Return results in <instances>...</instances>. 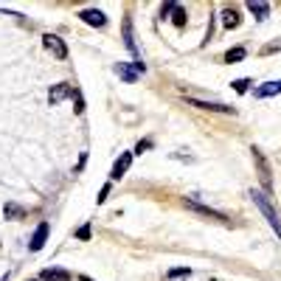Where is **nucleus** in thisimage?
Returning <instances> with one entry per match:
<instances>
[{
  "label": "nucleus",
  "mask_w": 281,
  "mask_h": 281,
  "mask_svg": "<svg viewBox=\"0 0 281 281\" xmlns=\"http://www.w3.org/2000/svg\"><path fill=\"white\" fill-rule=\"evenodd\" d=\"M79 17H82L87 26H96V28H104L107 26V14L98 12V9H82V12H79Z\"/></svg>",
  "instance_id": "obj_6"
},
{
  "label": "nucleus",
  "mask_w": 281,
  "mask_h": 281,
  "mask_svg": "<svg viewBox=\"0 0 281 281\" xmlns=\"http://www.w3.org/2000/svg\"><path fill=\"white\" fill-rule=\"evenodd\" d=\"M180 275H189V267H177V270H169V278H180Z\"/></svg>",
  "instance_id": "obj_20"
},
{
  "label": "nucleus",
  "mask_w": 281,
  "mask_h": 281,
  "mask_svg": "<svg viewBox=\"0 0 281 281\" xmlns=\"http://www.w3.org/2000/svg\"><path fill=\"white\" fill-rule=\"evenodd\" d=\"M247 9H250V14L256 17V20H267V17H270V6H267V3H256V0H250Z\"/></svg>",
  "instance_id": "obj_14"
},
{
  "label": "nucleus",
  "mask_w": 281,
  "mask_h": 281,
  "mask_svg": "<svg viewBox=\"0 0 281 281\" xmlns=\"http://www.w3.org/2000/svg\"><path fill=\"white\" fill-rule=\"evenodd\" d=\"M115 73H118V76L124 79V82H135V79H138V70L129 68L126 62H118V65H115Z\"/></svg>",
  "instance_id": "obj_15"
},
{
  "label": "nucleus",
  "mask_w": 281,
  "mask_h": 281,
  "mask_svg": "<svg viewBox=\"0 0 281 281\" xmlns=\"http://www.w3.org/2000/svg\"><path fill=\"white\" fill-rule=\"evenodd\" d=\"M79 239H90V225H84V228H79V233H76Z\"/></svg>",
  "instance_id": "obj_21"
},
{
  "label": "nucleus",
  "mask_w": 281,
  "mask_h": 281,
  "mask_svg": "<svg viewBox=\"0 0 281 281\" xmlns=\"http://www.w3.org/2000/svg\"><path fill=\"white\" fill-rule=\"evenodd\" d=\"M107 194H110V186H104V189H101V194H98V203H104Z\"/></svg>",
  "instance_id": "obj_24"
},
{
  "label": "nucleus",
  "mask_w": 281,
  "mask_h": 281,
  "mask_svg": "<svg viewBox=\"0 0 281 281\" xmlns=\"http://www.w3.org/2000/svg\"><path fill=\"white\" fill-rule=\"evenodd\" d=\"M149 147H152V140H140V144H138V147H135V152H144V149H149Z\"/></svg>",
  "instance_id": "obj_23"
},
{
  "label": "nucleus",
  "mask_w": 281,
  "mask_h": 281,
  "mask_svg": "<svg viewBox=\"0 0 281 281\" xmlns=\"http://www.w3.org/2000/svg\"><path fill=\"white\" fill-rule=\"evenodd\" d=\"M42 281H73V275L68 270H59V267H48V270H42L40 273Z\"/></svg>",
  "instance_id": "obj_12"
},
{
  "label": "nucleus",
  "mask_w": 281,
  "mask_h": 281,
  "mask_svg": "<svg viewBox=\"0 0 281 281\" xmlns=\"http://www.w3.org/2000/svg\"><path fill=\"white\" fill-rule=\"evenodd\" d=\"M129 163H132V152H121V158L112 163V169H110V177H112V180H121V177L126 175Z\"/></svg>",
  "instance_id": "obj_8"
},
{
  "label": "nucleus",
  "mask_w": 281,
  "mask_h": 281,
  "mask_svg": "<svg viewBox=\"0 0 281 281\" xmlns=\"http://www.w3.org/2000/svg\"><path fill=\"white\" fill-rule=\"evenodd\" d=\"M183 205H186V208H189V211H194V214H200V217L217 219V222H228V217H225L222 211L211 208V205H203V203H197V197H186V200H183Z\"/></svg>",
  "instance_id": "obj_4"
},
{
  "label": "nucleus",
  "mask_w": 281,
  "mask_h": 281,
  "mask_svg": "<svg viewBox=\"0 0 281 281\" xmlns=\"http://www.w3.org/2000/svg\"><path fill=\"white\" fill-rule=\"evenodd\" d=\"M48 231H51V225H48V222H40V225H37L34 236H31V250H42L45 239H48Z\"/></svg>",
  "instance_id": "obj_11"
},
{
  "label": "nucleus",
  "mask_w": 281,
  "mask_h": 281,
  "mask_svg": "<svg viewBox=\"0 0 281 281\" xmlns=\"http://www.w3.org/2000/svg\"><path fill=\"white\" fill-rule=\"evenodd\" d=\"M172 14H175V17H172V20H175V26H186V17H189V14L183 12L180 6H177L175 12H172Z\"/></svg>",
  "instance_id": "obj_19"
},
{
  "label": "nucleus",
  "mask_w": 281,
  "mask_h": 281,
  "mask_svg": "<svg viewBox=\"0 0 281 281\" xmlns=\"http://www.w3.org/2000/svg\"><path fill=\"white\" fill-rule=\"evenodd\" d=\"M79 278H82V281H93V278H87V275H79Z\"/></svg>",
  "instance_id": "obj_25"
},
{
  "label": "nucleus",
  "mask_w": 281,
  "mask_h": 281,
  "mask_svg": "<svg viewBox=\"0 0 281 281\" xmlns=\"http://www.w3.org/2000/svg\"><path fill=\"white\" fill-rule=\"evenodd\" d=\"M124 45H126V51H129V54H132V59H135V70H138V73H144V70H147V65H144V59H140V48H138V42H135V34H132V20H129V17H126L124 20Z\"/></svg>",
  "instance_id": "obj_3"
},
{
  "label": "nucleus",
  "mask_w": 281,
  "mask_h": 281,
  "mask_svg": "<svg viewBox=\"0 0 281 281\" xmlns=\"http://www.w3.org/2000/svg\"><path fill=\"white\" fill-rule=\"evenodd\" d=\"M247 56V51L245 48H233V51H228V54H225V62H242V59H245Z\"/></svg>",
  "instance_id": "obj_17"
},
{
  "label": "nucleus",
  "mask_w": 281,
  "mask_h": 281,
  "mask_svg": "<svg viewBox=\"0 0 281 281\" xmlns=\"http://www.w3.org/2000/svg\"><path fill=\"white\" fill-rule=\"evenodd\" d=\"M278 93H281V79H275V82H264L261 87H256L253 96L256 98H270V96H278Z\"/></svg>",
  "instance_id": "obj_10"
},
{
  "label": "nucleus",
  "mask_w": 281,
  "mask_h": 281,
  "mask_svg": "<svg viewBox=\"0 0 281 281\" xmlns=\"http://www.w3.org/2000/svg\"><path fill=\"white\" fill-rule=\"evenodd\" d=\"M3 217H6V219H20V217H26V208H23V205H17V203H6V208H3Z\"/></svg>",
  "instance_id": "obj_16"
},
{
  "label": "nucleus",
  "mask_w": 281,
  "mask_h": 281,
  "mask_svg": "<svg viewBox=\"0 0 281 281\" xmlns=\"http://www.w3.org/2000/svg\"><path fill=\"white\" fill-rule=\"evenodd\" d=\"M42 45H45V51H51L56 59H68V45H65V40H59L56 34H45L42 37Z\"/></svg>",
  "instance_id": "obj_5"
},
{
  "label": "nucleus",
  "mask_w": 281,
  "mask_h": 281,
  "mask_svg": "<svg viewBox=\"0 0 281 281\" xmlns=\"http://www.w3.org/2000/svg\"><path fill=\"white\" fill-rule=\"evenodd\" d=\"M250 79H236V82H233V90L236 93H247V87H250Z\"/></svg>",
  "instance_id": "obj_18"
},
{
  "label": "nucleus",
  "mask_w": 281,
  "mask_h": 281,
  "mask_svg": "<svg viewBox=\"0 0 281 281\" xmlns=\"http://www.w3.org/2000/svg\"><path fill=\"white\" fill-rule=\"evenodd\" d=\"M253 163H256V172H259V183L261 189H264V194H270L273 191V177H270V163H267V158L261 155L259 147H253Z\"/></svg>",
  "instance_id": "obj_2"
},
{
  "label": "nucleus",
  "mask_w": 281,
  "mask_h": 281,
  "mask_svg": "<svg viewBox=\"0 0 281 281\" xmlns=\"http://www.w3.org/2000/svg\"><path fill=\"white\" fill-rule=\"evenodd\" d=\"M250 200L256 205H259V211L264 214V219L270 222V228L275 231V236L281 239V217H278V211L273 208V203H270V197L264 194V191H250Z\"/></svg>",
  "instance_id": "obj_1"
},
{
  "label": "nucleus",
  "mask_w": 281,
  "mask_h": 281,
  "mask_svg": "<svg viewBox=\"0 0 281 281\" xmlns=\"http://www.w3.org/2000/svg\"><path fill=\"white\" fill-rule=\"evenodd\" d=\"M175 9H177L175 3H166V6L161 9V17H166V14H172V12H175Z\"/></svg>",
  "instance_id": "obj_22"
},
{
  "label": "nucleus",
  "mask_w": 281,
  "mask_h": 281,
  "mask_svg": "<svg viewBox=\"0 0 281 281\" xmlns=\"http://www.w3.org/2000/svg\"><path fill=\"white\" fill-rule=\"evenodd\" d=\"M70 96H73V87H70L68 82H59V84L51 87L48 101H51V104H59V101H65V98H70Z\"/></svg>",
  "instance_id": "obj_9"
},
{
  "label": "nucleus",
  "mask_w": 281,
  "mask_h": 281,
  "mask_svg": "<svg viewBox=\"0 0 281 281\" xmlns=\"http://www.w3.org/2000/svg\"><path fill=\"white\" fill-rule=\"evenodd\" d=\"M239 23H242V17H239L236 9H225L222 12V26L231 31V28H239Z\"/></svg>",
  "instance_id": "obj_13"
},
{
  "label": "nucleus",
  "mask_w": 281,
  "mask_h": 281,
  "mask_svg": "<svg viewBox=\"0 0 281 281\" xmlns=\"http://www.w3.org/2000/svg\"><path fill=\"white\" fill-rule=\"evenodd\" d=\"M189 104L197 107V110H211V112H228V115H233V107L228 104H219V101H200V98H189Z\"/></svg>",
  "instance_id": "obj_7"
}]
</instances>
